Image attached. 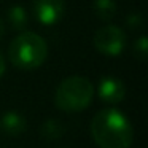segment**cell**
Segmentation results:
<instances>
[{
	"label": "cell",
	"mask_w": 148,
	"mask_h": 148,
	"mask_svg": "<svg viewBox=\"0 0 148 148\" xmlns=\"http://www.w3.org/2000/svg\"><path fill=\"white\" fill-rule=\"evenodd\" d=\"M94 13L102 21H108L116 14L115 0H94Z\"/></svg>",
	"instance_id": "30bf717a"
},
{
	"label": "cell",
	"mask_w": 148,
	"mask_h": 148,
	"mask_svg": "<svg viewBox=\"0 0 148 148\" xmlns=\"http://www.w3.org/2000/svg\"><path fill=\"white\" fill-rule=\"evenodd\" d=\"M40 132H42V137L48 138V140H56V138H59V137L64 135L65 127L59 119L51 118V119H48V121L43 123Z\"/></svg>",
	"instance_id": "9c48e42d"
},
{
	"label": "cell",
	"mask_w": 148,
	"mask_h": 148,
	"mask_svg": "<svg viewBox=\"0 0 148 148\" xmlns=\"http://www.w3.org/2000/svg\"><path fill=\"white\" fill-rule=\"evenodd\" d=\"M134 53L138 59H147V54H148V40L147 37H140V38L135 42L134 45Z\"/></svg>",
	"instance_id": "8fae6325"
},
{
	"label": "cell",
	"mask_w": 148,
	"mask_h": 148,
	"mask_svg": "<svg viewBox=\"0 0 148 148\" xmlns=\"http://www.w3.org/2000/svg\"><path fill=\"white\" fill-rule=\"evenodd\" d=\"M124 84L115 77H105L99 83V97L105 103H119L124 99Z\"/></svg>",
	"instance_id": "8992f818"
},
{
	"label": "cell",
	"mask_w": 148,
	"mask_h": 148,
	"mask_svg": "<svg viewBox=\"0 0 148 148\" xmlns=\"http://www.w3.org/2000/svg\"><path fill=\"white\" fill-rule=\"evenodd\" d=\"M94 97V86L84 77H69L56 89L54 102L62 112L77 113L88 108Z\"/></svg>",
	"instance_id": "3957f363"
},
{
	"label": "cell",
	"mask_w": 148,
	"mask_h": 148,
	"mask_svg": "<svg viewBox=\"0 0 148 148\" xmlns=\"http://www.w3.org/2000/svg\"><path fill=\"white\" fill-rule=\"evenodd\" d=\"M5 35V23H3V19L0 18V38Z\"/></svg>",
	"instance_id": "5bb4252c"
},
{
	"label": "cell",
	"mask_w": 148,
	"mask_h": 148,
	"mask_svg": "<svg viewBox=\"0 0 148 148\" xmlns=\"http://www.w3.org/2000/svg\"><path fill=\"white\" fill-rule=\"evenodd\" d=\"M27 121L19 112H5L0 116V131L7 135H19L26 131Z\"/></svg>",
	"instance_id": "52a82bcc"
},
{
	"label": "cell",
	"mask_w": 148,
	"mask_h": 148,
	"mask_svg": "<svg viewBox=\"0 0 148 148\" xmlns=\"http://www.w3.org/2000/svg\"><path fill=\"white\" fill-rule=\"evenodd\" d=\"M8 21H10L11 29L16 30V32L26 30L27 23H29L26 10H24L21 5H14V7H11L10 10H8Z\"/></svg>",
	"instance_id": "ba28073f"
},
{
	"label": "cell",
	"mask_w": 148,
	"mask_h": 148,
	"mask_svg": "<svg viewBox=\"0 0 148 148\" xmlns=\"http://www.w3.org/2000/svg\"><path fill=\"white\" fill-rule=\"evenodd\" d=\"M65 11L64 0H32V13L37 18V21L45 26H53Z\"/></svg>",
	"instance_id": "5b68a950"
},
{
	"label": "cell",
	"mask_w": 148,
	"mask_h": 148,
	"mask_svg": "<svg viewBox=\"0 0 148 148\" xmlns=\"http://www.w3.org/2000/svg\"><path fill=\"white\" fill-rule=\"evenodd\" d=\"M91 134L100 148H129L134 138L129 119L115 108L100 110L94 116Z\"/></svg>",
	"instance_id": "6da1fadb"
},
{
	"label": "cell",
	"mask_w": 148,
	"mask_h": 148,
	"mask_svg": "<svg viewBox=\"0 0 148 148\" xmlns=\"http://www.w3.org/2000/svg\"><path fill=\"white\" fill-rule=\"evenodd\" d=\"M48 56V45L34 32H19V35L10 43L8 48V58L11 64L21 70H34L38 69Z\"/></svg>",
	"instance_id": "7a4b0ae2"
},
{
	"label": "cell",
	"mask_w": 148,
	"mask_h": 148,
	"mask_svg": "<svg viewBox=\"0 0 148 148\" xmlns=\"http://www.w3.org/2000/svg\"><path fill=\"white\" fill-rule=\"evenodd\" d=\"M5 69H7V64H5V58L2 56V53H0V78L3 77Z\"/></svg>",
	"instance_id": "4fadbf2b"
},
{
	"label": "cell",
	"mask_w": 148,
	"mask_h": 148,
	"mask_svg": "<svg viewBox=\"0 0 148 148\" xmlns=\"http://www.w3.org/2000/svg\"><path fill=\"white\" fill-rule=\"evenodd\" d=\"M126 35L118 26H105L94 35V46L105 56H118L124 49Z\"/></svg>",
	"instance_id": "277c9868"
},
{
	"label": "cell",
	"mask_w": 148,
	"mask_h": 148,
	"mask_svg": "<svg viewBox=\"0 0 148 148\" xmlns=\"http://www.w3.org/2000/svg\"><path fill=\"white\" fill-rule=\"evenodd\" d=\"M127 24L132 29H140L142 27V16L140 14H131L127 18Z\"/></svg>",
	"instance_id": "7c38bea8"
}]
</instances>
